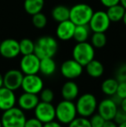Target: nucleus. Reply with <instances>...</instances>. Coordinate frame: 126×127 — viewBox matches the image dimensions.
Here are the masks:
<instances>
[{"mask_svg": "<svg viewBox=\"0 0 126 127\" xmlns=\"http://www.w3.org/2000/svg\"><path fill=\"white\" fill-rule=\"evenodd\" d=\"M58 42L54 37L49 35H44L37 39L35 42L34 54L39 59L53 58L58 51Z\"/></svg>", "mask_w": 126, "mask_h": 127, "instance_id": "1", "label": "nucleus"}, {"mask_svg": "<svg viewBox=\"0 0 126 127\" xmlns=\"http://www.w3.org/2000/svg\"><path fill=\"white\" fill-rule=\"evenodd\" d=\"M93 10L86 3H77L70 9L69 20L75 25H86L89 24Z\"/></svg>", "mask_w": 126, "mask_h": 127, "instance_id": "2", "label": "nucleus"}, {"mask_svg": "<svg viewBox=\"0 0 126 127\" xmlns=\"http://www.w3.org/2000/svg\"><path fill=\"white\" fill-rule=\"evenodd\" d=\"M75 104L71 100L60 101L55 106V119L62 125H68L77 116Z\"/></svg>", "mask_w": 126, "mask_h": 127, "instance_id": "3", "label": "nucleus"}, {"mask_svg": "<svg viewBox=\"0 0 126 127\" xmlns=\"http://www.w3.org/2000/svg\"><path fill=\"white\" fill-rule=\"evenodd\" d=\"M77 113L81 117L89 118L95 113L98 107L97 99L93 94H84L78 98L75 103Z\"/></svg>", "mask_w": 126, "mask_h": 127, "instance_id": "4", "label": "nucleus"}, {"mask_svg": "<svg viewBox=\"0 0 126 127\" xmlns=\"http://www.w3.org/2000/svg\"><path fill=\"white\" fill-rule=\"evenodd\" d=\"M26 119L24 111L16 106L3 111L1 117L3 127H24Z\"/></svg>", "mask_w": 126, "mask_h": 127, "instance_id": "5", "label": "nucleus"}, {"mask_svg": "<svg viewBox=\"0 0 126 127\" xmlns=\"http://www.w3.org/2000/svg\"><path fill=\"white\" fill-rule=\"evenodd\" d=\"M73 59L83 67L94 59L95 50L93 46L87 42H77L73 49Z\"/></svg>", "mask_w": 126, "mask_h": 127, "instance_id": "6", "label": "nucleus"}, {"mask_svg": "<svg viewBox=\"0 0 126 127\" xmlns=\"http://www.w3.org/2000/svg\"><path fill=\"white\" fill-rule=\"evenodd\" d=\"M111 20L108 17L106 11L98 10L93 12L88 26L93 32H105L111 25Z\"/></svg>", "mask_w": 126, "mask_h": 127, "instance_id": "7", "label": "nucleus"}, {"mask_svg": "<svg viewBox=\"0 0 126 127\" xmlns=\"http://www.w3.org/2000/svg\"><path fill=\"white\" fill-rule=\"evenodd\" d=\"M34 112L35 117L43 124L54 120L55 119V107L52 103L49 102L40 101L34 109Z\"/></svg>", "mask_w": 126, "mask_h": 127, "instance_id": "8", "label": "nucleus"}, {"mask_svg": "<svg viewBox=\"0 0 126 127\" xmlns=\"http://www.w3.org/2000/svg\"><path fill=\"white\" fill-rule=\"evenodd\" d=\"M44 83L42 79L36 74H26L24 76L22 82V89L25 93H30L34 94H40L43 89Z\"/></svg>", "mask_w": 126, "mask_h": 127, "instance_id": "9", "label": "nucleus"}, {"mask_svg": "<svg viewBox=\"0 0 126 127\" xmlns=\"http://www.w3.org/2000/svg\"><path fill=\"white\" fill-rule=\"evenodd\" d=\"M83 66L74 59H69L62 62L61 66V74L67 80H74L82 74Z\"/></svg>", "mask_w": 126, "mask_h": 127, "instance_id": "10", "label": "nucleus"}, {"mask_svg": "<svg viewBox=\"0 0 126 127\" xmlns=\"http://www.w3.org/2000/svg\"><path fill=\"white\" fill-rule=\"evenodd\" d=\"M40 60L35 54L23 55L20 61V70L24 75L36 74L40 69Z\"/></svg>", "mask_w": 126, "mask_h": 127, "instance_id": "11", "label": "nucleus"}, {"mask_svg": "<svg viewBox=\"0 0 126 127\" xmlns=\"http://www.w3.org/2000/svg\"><path fill=\"white\" fill-rule=\"evenodd\" d=\"M24 74L18 69H10L7 71L3 75V87L16 91L19 89L22 86Z\"/></svg>", "mask_w": 126, "mask_h": 127, "instance_id": "12", "label": "nucleus"}, {"mask_svg": "<svg viewBox=\"0 0 126 127\" xmlns=\"http://www.w3.org/2000/svg\"><path fill=\"white\" fill-rule=\"evenodd\" d=\"M20 54L19 42L15 39H5L0 43V55L6 59H13Z\"/></svg>", "mask_w": 126, "mask_h": 127, "instance_id": "13", "label": "nucleus"}, {"mask_svg": "<svg viewBox=\"0 0 126 127\" xmlns=\"http://www.w3.org/2000/svg\"><path fill=\"white\" fill-rule=\"evenodd\" d=\"M118 106L111 98H106L98 104V113L100 114L104 120H113Z\"/></svg>", "mask_w": 126, "mask_h": 127, "instance_id": "14", "label": "nucleus"}, {"mask_svg": "<svg viewBox=\"0 0 126 127\" xmlns=\"http://www.w3.org/2000/svg\"><path fill=\"white\" fill-rule=\"evenodd\" d=\"M17 97L14 91L5 87H0V110L6 111L15 106Z\"/></svg>", "mask_w": 126, "mask_h": 127, "instance_id": "15", "label": "nucleus"}, {"mask_svg": "<svg viewBox=\"0 0 126 127\" xmlns=\"http://www.w3.org/2000/svg\"><path fill=\"white\" fill-rule=\"evenodd\" d=\"M76 25L71 20H66L58 23L56 28V35L61 41H68L74 37V30Z\"/></svg>", "mask_w": 126, "mask_h": 127, "instance_id": "16", "label": "nucleus"}, {"mask_svg": "<svg viewBox=\"0 0 126 127\" xmlns=\"http://www.w3.org/2000/svg\"><path fill=\"white\" fill-rule=\"evenodd\" d=\"M18 107L23 111H31L35 108L38 103L40 102L37 94H30V93H25L22 94L17 99Z\"/></svg>", "mask_w": 126, "mask_h": 127, "instance_id": "17", "label": "nucleus"}, {"mask_svg": "<svg viewBox=\"0 0 126 127\" xmlns=\"http://www.w3.org/2000/svg\"><path fill=\"white\" fill-rule=\"evenodd\" d=\"M79 87L74 81L72 80L65 82L61 87V94L63 99L66 100H74L79 96Z\"/></svg>", "mask_w": 126, "mask_h": 127, "instance_id": "18", "label": "nucleus"}, {"mask_svg": "<svg viewBox=\"0 0 126 127\" xmlns=\"http://www.w3.org/2000/svg\"><path fill=\"white\" fill-rule=\"evenodd\" d=\"M86 70L87 74L92 78H99L104 74V66L98 60H92L88 62L86 66Z\"/></svg>", "mask_w": 126, "mask_h": 127, "instance_id": "19", "label": "nucleus"}, {"mask_svg": "<svg viewBox=\"0 0 126 127\" xmlns=\"http://www.w3.org/2000/svg\"><path fill=\"white\" fill-rule=\"evenodd\" d=\"M51 16L53 19L57 23L68 20L70 16V9L65 5H56L51 11Z\"/></svg>", "mask_w": 126, "mask_h": 127, "instance_id": "20", "label": "nucleus"}, {"mask_svg": "<svg viewBox=\"0 0 126 127\" xmlns=\"http://www.w3.org/2000/svg\"><path fill=\"white\" fill-rule=\"evenodd\" d=\"M126 10L125 9V7L123 6L120 3H118L116 5H113L111 6L107 9V13L108 17L111 20V22L113 23H118L119 21L123 20V17L125 16Z\"/></svg>", "mask_w": 126, "mask_h": 127, "instance_id": "21", "label": "nucleus"}, {"mask_svg": "<svg viewBox=\"0 0 126 127\" xmlns=\"http://www.w3.org/2000/svg\"><path fill=\"white\" fill-rule=\"evenodd\" d=\"M56 71V63L53 58H43L40 60L39 72L45 76H51Z\"/></svg>", "mask_w": 126, "mask_h": 127, "instance_id": "22", "label": "nucleus"}, {"mask_svg": "<svg viewBox=\"0 0 126 127\" xmlns=\"http://www.w3.org/2000/svg\"><path fill=\"white\" fill-rule=\"evenodd\" d=\"M44 7V0H24V8L29 15H35L42 11Z\"/></svg>", "mask_w": 126, "mask_h": 127, "instance_id": "23", "label": "nucleus"}, {"mask_svg": "<svg viewBox=\"0 0 126 127\" xmlns=\"http://www.w3.org/2000/svg\"><path fill=\"white\" fill-rule=\"evenodd\" d=\"M118 86V81L115 78H108L101 84V90L103 94L107 96H111L116 94Z\"/></svg>", "mask_w": 126, "mask_h": 127, "instance_id": "24", "label": "nucleus"}, {"mask_svg": "<svg viewBox=\"0 0 126 127\" xmlns=\"http://www.w3.org/2000/svg\"><path fill=\"white\" fill-rule=\"evenodd\" d=\"M90 35V28L86 25H76L73 38L77 42H86Z\"/></svg>", "mask_w": 126, "mask_h": 127, "instance_id": "25", "label": "nucleus"}, {"mask_svg": "<svg viewBox=\"0 0 126 127\" xmlns=\"http://www.w3.org/2000/svg\"><path fill=\"white\" fill-rule=\"evenodd\" d=\"M107 42V38L104 32H93L91 38V44L94 49H101Z\"/></svg>", "mask_w": 126, "mask_h": 127, "instance_id": "26", "label": "nucleus"}, {"mask_svg": "<svg viewBox=\"0 0 126 127\" xmlns=\"http://www.w3.org/2000/svg\"><path fill=\"white\" fill-rule=\"evenodd\" d=\"M19 48H20V54L23 55L33 54L35 50V42L29 38H24L19 42Z\"/></svg>", "mask_w": 126, "mask_h": 127, "instance_id": "27", "label": "nucleus"}, {"mask_svg": "<svg viewBox=\"0 0 126 127\" xmlns=\"http://www.w3.org/2000/svg\"><path fill=\"white\" fill-rule=\"evenodd\" d=\"M32 24L36 29L45 28L48 24L47 17L42 12H39L32 16Z\"/></svg>", "mask_w": 126, "mask_h": 127, "instance_id": "28", "label": "nucleus"}, {"mask_svg": "<svg viewBox=\"0 0 126 127\" xmlns=\"http://www.w3.org/2000/svg\"><path fill=\"white\" fill-rule=\"evenodd\" d=\"M67 126L68 127H92L89 119L87 118L81 117V116L76 117Z\"/></svg>", "mask_w": 126, "mask_h": 127, "instance_id": "29", "label": "nucleus"}, {"mask_svg": "<svg viewBox=\"0 0 126 127\" xmlns=\"http://www.w3.org/2000/svg\"><path fill=\"white\" fill-rule=\"evenodd\" d=\"M54 94L51 89L49 88H43L40 92V99L41 101L43 102H49V103H52V101L54 100Z\"/></svg>", "mask_w": 126, "mask_h": 127, "instance_id": "30", "label": "nucleus"}, {"mask_svg": "<svg viewBox=\"0 0 126 127\" xmlns=\"http://www.w3.org/2000/svg\"><path fill=\"white\" fill-rule=\"evenodd\" d=\"M92 127H102L104 123V119L99 113H93L89 119Z\"/></svg>", "mask_w": 126, "mask_h": 127, "instance_id": "31", "label": "nucleus"}, {"mask_svg": "<svg viewBox=\"0 0 126 127\" xmlns=\"http://www.w3.org/2000/svg\"><path fill=\"white\" fill-rule=\"evenodd\" d=\"M118 82H126V63L122 64L116 71V77Z\"/></svg>", "mask_w": 126, "mask_h": 127, "instance_id": "32", "label": "nucleus"}, {"mask_svg": "<svg viewBox=\"0 0 126 127\" xmlns=\"http://www.w3.org/2000/svg\"><path fill=\"white\" fill-rule=\"evenodd\" d=\"M113 121H114L118 126L126 122V112H125L123 109L118 108L116 114H115V116H114Z\"/></svg>", "mask_w": 126, "mask_h": 127, "instance_id": "33", "label": "nucleus"}, {"mask_svg": "<svg viewBox=\"0 0 126 127\" xmlns=\"http://www.w3.org/2000/svg\"><path fill=\"white\" fill-rule=\"evenodd\" d=\"M24 127H43V123H42L35 117L31 118V119H26Z\"/></svg>", "mask_w": 126, "mask_h": 127, "instance_id": "34", "label": "nucleus"}, {"mask_svg": "<svg viewBox=\"0 0 126 127\" xmlns=\"http://www.w3.org/2000/svg\"><path fill=\"white\" fill-rule=\"evenodd\" d=\"M116 94L122 99L126 98V82H118Z\"/></svg>", "mask_w": 126, "mask_h": 127, "instance_id": "35", "label": "nucleus"}, {"mask_svg": "<svg viewBox=\"0 0 126 127\" xmlns=\"http://www.w3.org/2000/svg\"><path fill=\"white\" fill-rule=\"evenodd\" d=\"M101 3L106 8H109L113 5H116L118 3H120V0H100Z\"/></svg>", "mask_w": 126, "mask_h": 127, "instance_id": "36", "label": "nucleus"}, {"mask_svg": "<svg viewBox=\"0 0 126 127\" xmlns=\"http://www.w3.org/2000/svg\"><path fill=\"white\" fill-rule=\"evenodd\" d=\"M43 127H62V126L60 122H56V121L53 120L43 124Z\"/></svg>", "mask_w": 126, "mask_h": 127, "instance_id": "37", "label": "nucleus"}, {"mask_svg": "<svg viewBox=\"0 0 126 127\" xmlns=\"http://www.w3.org/2000/svg\"><path fill=\"white\" fill-rule=\"evenodd\" d=\"M102 127H118V125L113 120H105Z\"/></svg>", "mask_w": 126, "mask_h": 127, "instance_id": "38", "label": "nucleus"}, {"mask_svg": "<svg viewBox=\"0 0 126 127\" xmlns=\"http://www.w3.org/2000/svg\"><path fill=\"white\" fill-rule=\"evenodd\" d=\"M119 106H120V108L123 109L125 112H126V98L122 99V102H121V104H120Z\"/></svg>", "mask_w": 126, "mask_h": 127, "instance_id": "39", "label": "nucleus"}, {"mask_svg": "<svg viewBox=\"0 0 126 127\" xmlns=\"http://www.w3.org/2000/svg\"><path fill=\"white\" fill-rule=\"evenodd\" d=\"M3 87V75H2L0 73V87Z\"/></svg>", "mask_w": 126, "mask_h": 127, "instance_id": "40", "label": "nucleus"}, {"mask_svg": "<svg viewBox=\"0 0 126 127\" xmlns=\"http://www.w3.org/2000/svg\"><path fill=\"white\" fill-rule=\"evenodd\" d=\"M120 4H122L126 10V0H120Z\"/></svg>", "mask_w": 126, "mask_h": 127, "instance_id": "41", "label": "nucleus"}, {"mask_svg": "<svg viewBox=\"0 0 126 127\" xmlns=\"http://www.w3.org/2000/svg\"><path fill=\"white\" fill-rule=\"evenodd\" d=\"M123 23L125 24V25L126 26V11H125V16H124V17H123Z\"/></svg>", "mask_w": 126, "mask_h": 127, "instance_id": "42", "label": "nucleus"}, {"mask_svg": "<svg viewBox=\"0 0 126 127\" xmlns=\"http://www.w3.org/2000/svg\"><path fill=\"white\" fill-rule=\"evenodd\" d=\"M118 127H126V122L123 123V124H120V125H118Z\"/></svg>", "mask_w": 126, "mask_h": 127, "instance_id": "43", "label": "nucleus"}, {"mask_svg": "<svg viewBox=\"0 0 126 127\" xmlns=\"http://www.w3.org/2000/svg\"><path fill=\"white\" fill-rule=\"evenodd\" d=\"M0 127H3V125H2V121H1V119H0Z\"/></svg>", "mask_w": 126, "mask_h": 127, "instance_id": "44", "label": "nucleus"}]
</instances>
